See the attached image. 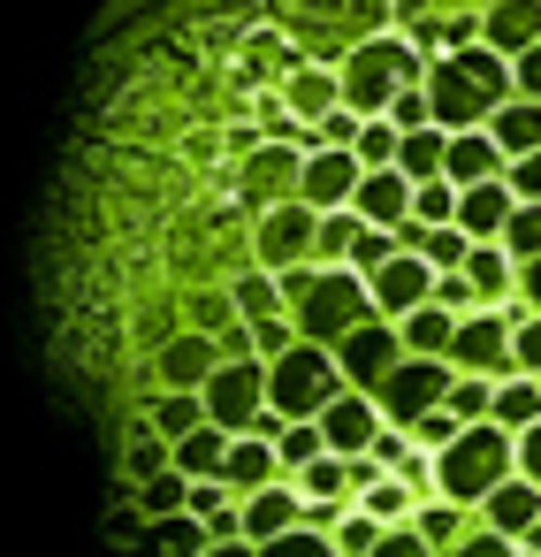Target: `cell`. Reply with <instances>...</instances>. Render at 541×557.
Wrapping results in <instances>:
<instances>
[{
	"mask_svg": "<svg viewBox=\"0 0 541 557\" xmlns=\"http://www.w3.org/2000/svg\"><path fill=\"white\" fill-rule=\"evenodd\" d=\"M503 184H511L518 199H533V207H541V153H526V161H511V169H503Z\"/></svg>",
	"mask_w": 541,
	"mask_h": 557,
	"instance_id": "52",
	"label": "cell"
},
{
	"mask_svg": "<svg viewBox=\"0 0 541 557\" xmlns=\"http://www.w3.org/2000/svg\"><path fill=\"white\" fill-rule=\"evenodd\" d=\"M518 290H526V306L541 313V260H526V268H518Z\"/></svg>",
	"mask_w": 541,
	"mask_h": 557,
	"instance_id": "56",
	"label": "cell"
},
{
	"mask_svg": "<svg viewBox=\"0 0 541 557\" xmlns=\"http://www.w3.org/2000/svg\"><path fill=\"white\" fill-rule=\"evenodd\" d=\"M214 549V534H206V519H191V511H176V519H161L153 534H146V549L138 557H206Z\"/></svg>",
	"mask_w": 541,
	"mask_h": 557,
	"instance_id": "30",
	"label": "cell"
},
{
	"mask_svg": "<svg viewBox=\"0 0 541 557\" xmlns=\"http://www.w3.org/2000/svg\"><path fill=\"white\" fill-rule=\"evenodd\" d=\"M305 191V153L290 146V138H275V146H260V153H244V199L267 214V207H290Z\"/></svg>",
	"mask_w": 541,
	"mask_h": 557,
	"instance_id": "11",
	"label": "cell"
},
{
	"mask_svg": "<svg viewBox=\"0 0 541 557\" xmlns=\"http://www.w3.org/2000/svg\"><path fill=\"white\" fill-rule=\"evenodd\" d=\"M374 557H435V542H427L419 527H389V534L374 542Z\"/></svg>",
	"mask_w": 541,
	"mask_h": 557,
	"instance_id": "49",
	"label": "cell"
},
{
	"mask_svg": "<svg viewBox=\"0 0 541 557\" xmlns=\"http://www.w3.org/2000/svg\"><path fill=\"white\" fill-rule=\"evenodd\" d=\"M343 389H351V382H343V367H336L328 344H305V336H298L282 359H267V412H275V420H320Z\"/></svg>",
	"mask_w": 541,
	"mask_h": 557,
	"instance_id": "3",
	"label": "cell"
},
{
	"mask_svg": "<svg viewBox=\"0 0 541 557\" xmlns=\"http://www.w3.org/2000/svg\"><path fill=\"white\" fill-rule=\"evenodd\" d=\"M511 473H518V435L495 420H473L435 450V496H450V504H488Z\"/></svg>",
	"mask_w": 541,
	"mask_h": 557,
	"instance_id": "2",
	"label": "cell"
},
{
	"mask_svg": "<svg viewBox=\"0 0 541 557\" xmlns=\"http://www.w3.org/2000/svg\"><path fill=\"white\" fill-rule=\"evenodd\" d=\"M465 275H473V290H480V306H503V298H511V283H518V260H511L503 245H473V260H465Z\"/></svg>",
	"mask_w": 541,
	"mask_h": 557,
	"instance_id": "31",
	"label": "cell"
},
{
	"mask_svg": "<svg viewBox=\"0 0 541 557\" xmlns=\"http://www.w3.org/2000/svg\"><path fill=\"white\" fill-rule=\"evenodd\" d=\"M480 527H495V534H526V527H541V481H526V473H511L488 504H480Z\"/></svg>",
	"mask_w": 541,
	"mask_h": 557,
	"instance_id": "21",
	"label": "cell"
},
{
	"mask_svg": "<svg viewBox=\"0 0 541 557\" xmlns=\"http://www.w3.org/2000/svg\"><path fill=\"white\" fill-rule=\"evenodd\" d=\"M222 481H229L237 496H260V488H275V481H282V458H275V443H267V435H237V443H229V466H222Z\"/></svg>",
	"mask_w": 541,
	"mask_h": 557,
	"instance_id": "22",
	"label": "cell"
},
{
	"mask_svg": "<svg viewBox=\"0 0 541 557\" xmlns=\"http://www.w3.org/2000/svg\"><path fill=\"white\" fill-rule=\"evenodd\" d=\"M290 321H298V336H305V344H328V351H336L351 329H366V321H374V290H366V275H358V268H320V275H313V290L290 306Z\"/></svg>",
	"mask_w": 541,
	"mask_h": 557,
	"instance_id": "4",
	"label": "cell"
},
{
	"mask_svg": "<svg viewBox=\"0 0 541 557\" xmlns=\"http://www.w3.org/2000/svg\"><path fill=\"white\" fill-rule=\"evenodd\" d=\"M199 428H206V397H199V389H161L153 435H161V443H184V435H199Z\"/></svg>",
	"mask_w": 541,
	"mask_h": 557,
	"instance_id": "32",
	"label": "cell"
},
{
	"mask_svg": "<svg viewBox=\"0 0 541 557\" xmlns=\"http://www.w3.org/2000/svg\"><path fill=\"white\" fill-rule=\"evenodd\" d=\"M298 527H305V496L290 481L244 496V542H275V534H298Z\"/></svg>",
	"mask_w": 541,
	"mask_h": 557,
	"instance_id": "20",
	"label": "cell"
},
{
	"mask_svg": "<svg viewBox=\"0 0 541 557\" xmlns=\"http://www.w3.org/2000/svg\"><path fill=\"white\" fill-rule=\"evenodd\" d=\"M427 100H435V131H488V115L518 100V77L495 47H457L427 62Z\"/></svg>",
	"mask_w": 541,
	"mask_h": 557,
	"instance_id": "1",
	"label": "cell"
},
{
	"mask_svg": "<svg viewBox=\"0 0 541 557\" xmlns=\"http://www.w3.org/2000/svg\"><path fill=\"white\" fill-rule=\"evenodd\" d=\"M495 428H511V435H526L533 420H541V374H503L495 382V412H488Z\"/></svg>",
	"mask_w": 541,
	"mask_h": 557,
	"instance_id": "28",
	"label": "cell"
},
{
	"mask_svg": "<svg viewBox=\"0 0 541 557\" xmlns=\"http://www.w3.org/2000/svg\"><path fill=\"white\" fill-rule=\"evenodd\" d=\"M412 191H419V184H412L404 169H366L351 207H358L366 230H404V222H412Z\"/></svg>",
	"mask_w": 541,
	"mask_h": 557,
	"instance_id": "15",
	"label": "cell"
},
{
	"mask_svg": "<svg viewBox=\"0 0 541 557\" xmlns=\"http://www.w3.org/2000/svg\"><path fill=\"white\" fill-rule=\"evenodd\" d=\"M397 359H404V329H397V321H381V313L336 344V367H343V382H351V389H366V397H374V389L397 374Z\"/></svg>",
	"mask_w": 541,
	"mask_h": 557,
	"instance_id": "10",
	"label": "cell"
},
{
	"mask_svg": "<svg viewBox=\"0 0 541 557\" xmlns=\"http://www.w3.org/2000/svg\"><path fill=\"white\" fill-rule=\"evenodd\" d=\"M511 359H518V374H541V313H526V321H518Z\"/></svg>",
	"mask_w": 541,
	"mask_h": 557,
	"instance_id": "48",
	"label": "cell"
},
{
	"mask_svg": "<svg viewBox=\"0 0 541 557\" xmlns=\"http://www.w3.org/2000/svg\"><path fill=\"white\" fill-rule=\"evenodd\" d=\"M381 428H389V420H381V405H374L366 389H343V397L320 412V435H328L336 458H366V450L381 443Z\"/></svg>",
	"mask_w": 541,
	"mask_h": 557,
	"instance_id": "14",
	"label": "cell"
},
{
	"mask_svg": "<svg viewBox=\"0 0 541 557\" xmlns=\"http://www.w3.org/2000/svg\"><path fill=\"white\" fill-rule=\"evenodd\" d=\"M381 534H389V527H381L374 511H343V519H336V549H343V557H374Z\"/></svg>",
	"mask_w": 541,
	"mask_h": 557,
	"instance_id": "43",
	"label": "cell"
},
{
	"mask_svg": "<svg viewBox=\"0 0 541 557\" xmlns=\"http://www.w3.org/2000/svg\"><path fill=\"white\" fill-rule=\"evenodd\" d=\"M366 290H374V313H381V321H404V313L435 306V268H427L419 252H397L389 268L366 275Z\"/></svg>",
	"mask_w": 541,
	"mask_h": 557,
	"instance_id": "12",
	"label": "cell"
},
{
	"mask_svg": "<svg viewBox=\"0 0 541 557\" xmlns=\"http://www.w3.org/2000/svg\"><path fill=\"white\" fill-rule=\"evenodd\" d=\"M518 473H526V481H541V420L518 435Z\"/></svg>",
	"mask_w": 541,
	"mask_h": 557,
	"instance_id": "55",
	"label": "cell"
},
{
	"mask_svg": "<svg viewBox=\"0 0 541 557\" xmlns=\"http://www.w3.org/2000/svg\"><path fill=\"white\" fill-rule=\"evenodd\" d=\"M412 527H419V534L435 542V557H442V549H457V542L473 534V527H465V504H450V496H435V504H427V511H419Z\"/></svg>",
	"mask_w": 541,
	"mask_h": 557,
	"instance_id": "38",
	"label": "cell"
},
{
	"mask_svg": "<svg viewBox=\"0 0 541 557\" xmlns=\"http://www.w3.org/2000/svg\"><path fill=\"white\" fill-rule=\"evenodd\" d=\"M450 382H457V367H450V359H419V351H404V359H397V374L374 389V405H381V420H389V428H419L427 412H442V405H450Z\"/></svg>",
	"mask_w": 541,
	"mask_h": 557,
	"instance_id": "6",
	"label": "cell"
},
{
	"mask_svg": "<svg viewBox=\"0 0 541 557\" xmlns=\"http://www.w3.org/2000/svg\"><path fill=\"white\" fill-rule=\"evenodd\" d=\"M457 321H465V313H450V306H419V313H404L397 329H404V351H419V359H450Z\"/></svg>",
	"mask_w": 541,
	"mask_h": 557,
	"instance_id": "24",
	"label": "cell"
},
{
	"mask_svg": "<svg viewBox=\"0 0 541 557\" xmlns=\"http://www.w3.org/2000/svg\"><path fill=\"white\" fill-rule=\"evenodd\" d=\"M176 466V443H130V473L138 481H153V473H168Z\"/></svg>",
	"mask_w": 541,
	"mask_h": 557,
	"instance_id": "51",
	"label": "cell"
},
{
	"mask_svg": "<svg viewBox=\"0 0 541 557\" xmlns=\"http://www.w3.org/2000/svg\"><path fill=\"white\" fill-rule=\"evenodd\" d=\"M495 245H503L518 268H526V260H541V207H533V199H518V214L503 222V237H495Z\"/></svg>",
	"mask_w": 541,
	"mask_h": 557,
	"instance_id": "41",
	"label": "cell"
},
{
	"mask_svg": "<svg viewBox=\"0 0 541 557\" xmlns=\"http://www.w3.org/2000/svg\"><path fill=\"white\" fill-rule=\"evenodd\" d=\"M275 458H282V473H305L313 458H328V435H320V420H275Z\"/></svg>",
	"mask_w": 541,
	"mask_h": 557,
	"instance_id": "33",
	"label": "cell"
},
{
	"mask_svg": "<svg viewBox=\"0 0 541 557\" xmlns=\"http://www.w3.org/2000/svg\"><path fill=\"white\" fill-rule=\"evenodd\" d=\"M358 123H366V115L336 108V115H328V123H313V131H320V146H358Z\"/></svg>",
	"mask_w": 541,
	"mask_h": 557,
	"instance_id": "53",
	"label": "cell"
},
{
	"mask_svg": "<svg viewBox=\"0 0 541 557\" xmlns=\"http://www.w3.org/2000/svg\"><path fill=\"white\" fill-rule=\"evenodd\" d=\"M206 557H260V542H244V534H237V542H214Z\"/></svg>",
	"mask_w": 541,
	"mask_h": 557,
	"instance_id": "57",
	"label": "cell"
},
{
	"mask_svg": "<svg viewBox=\"0 0 541 557\" xmlns=\"http://www.w3.org/2000/svg\"><path fill=\"white\" fill-rule=\"evenodd\" d=\"M260 557H343V549H336V534H313V527H298V534H275V542H260Z\"/></svg>",
	"mask_w": 541,
	"mask_h": 557,
	"instance_id": "44",
	"label": "cell"
},
{
	"mask_svg": "<svg viewBox=\"0 0 541 557\" xmlns=\"http://www.w3.org/2000/svg\"><path fill=\"white\" fill-rule=\"evenodd\" d=\"M229 443H237V435L206 420L199 435H184V443H176V473H191V481H222V466H229Z\"/></svg>",
	"mask_w": 541,
	"mask_h": 557,
	"instance_id": "27",
	"label": "cell"
},
{
	"mask_svg": "<svg viewBox=\"0 0 541 557\" xmlns=\"http://www.w3.org/2000/svg\"><path fill=\"white\" fill-rule=\"evenodd\" d=\"M229 298H237V313H244L252 329L290 321V290H282V275H267V268H260V275H237V290H229Z\"/></svg>",
	"mask_w": 541,
	"mask_h": 557,
	"instance_id": "26",
	"label": "cell"
},
{
	"mask_svg": "<svg viewBox=\"0 0 541 557\" xmlns=\"http://www.w3.org/2000/svg\"><path fill=\"white\" fill-rule=\"evenodd\" d=\"M511 214H518V191H511L503 176H495V184H465V191H457V230H465L473 245H495Z\"/></svg>",
	"mask_w": 541,
	"mask_h": 557,
	"instance_id": "16",
	"label": "cell"
},
{
	"mask_svg": "<svg viewBox=\"0 0 541 557\" xmlns=\"http://www.w3.org/2000/svg\"><path fill=\"white\" fill-rule=\"evenodd\" d=\"M488 138H495L511 161L541 153V100H503V108L488 115Z\"/></svg>",
	"mask_w": 541,
	"mask_h": 557,
	"instance_id": "23",
	"label": "cell"
},
{
	"mask_svg": "<svg viewBox=\"0 0 541 557\" xmlns=\"http://www.w3.org/2000/svg\"><path fill=\"white\" fill-rule=\"evenodd\" d=\"M313 237H320V214H313L305 199H290V207H267V214H260L252 252H260V268H267V275H290V268H305V260H313Z\"/></svg>",
	"mask_w": 541,
	"mask_h": 557,
	"instance_id": "9",
	"label": "cell"
},
{
	"mask_svg": "<svg viewBox=\"0 0 541 557\" xmlns=\"http://www.w3.org/2000/svg\"><path fill=\"white\" fill-rule=\"evenodd\" d=\"M298 488H305L313 504H351V458H336V450L313 458V466L298 473Z\"/></svg>",
	"mask_w": 541,
	"mask_h": 557,
	"instance_id": "36",
	"label": "cell"
},
{
	"mask_svg": "<svg viewBox=\"0 0 541 557\" xmlns=\"http://www.w3.org/2000/svg\"><path fill=\"white\" fill-rule=\"evenodd\" d=\"M358 237H366L358 207H336V214H320V237H313V268H351Z\"/></svg>",
	"mask_w": 541,
	"mask_h": 557,
	"instance_id": "29",
	"label": "cell"
},
{
	"mask_svg": "<svg viewBox=\"0 0 541 557\" xmlns=\"http://www.w3.org/2000/svg\"><path fill=\"white\" fill-rule=\"evenodd\" d=\"M480 47H495L503 62L541 47V0H495V9L480 16Z\"/></svg>",
	"mask_w": 541,
	"mask_h": 557,
	"instance_id": "18",
	"label": "cell"
},
{
	"mask_svg": "<svg viewBox=\"0 0 541 557\" xmlns=\"http://www.w3.org/2000/svg\"><path fill=\"white\" fill-rule=\"evenodd\" d=\"M511 336H518V313H503V306H480V313H465L457 321V344H450V367L457 374H518V359H511Z\"/></svg>",
	"mask_w": 541,
	"mask_h": 557,
	"instance_id": "8",
	"label": "cell"
},
{
	"mask_svg": "<svg viewBox=\"0 0 541 557\" xmlns=\"http://www.w3.org/2000/svg\"><path fill=\"white\" fill-rule=\"evenodd\" d=\"M442 557H518V542L511 534H495V527H473L457 549H442Z\"/></svg>",
	"mask_w": 541,
	"mask_h": 557,
	"instance_id": "47",
	"label": "cell"
},
{
	"mask_svg": "<svg viewBox=\"0 0 541 557\" xmlns=\"http://www.w3.org/2000/svg\"><path fill=\"white\" fill-rule=\"evenodd\" d=\"M336 77H343V108H351V115H389V100H397L404 85H427V62H419L404 39H366Z\"/></svg>",
	"mask_w": 541,
	"mask_h": 557,
	"instance_id": "5",
	"label": "cell"
},
{
	"mask_svg": "<svg viewBox=\"0 0 541 557\" xmlns=\"http://www.w3.org/2000/svg\"><path fill=\"white\" fill-rule=\"evenodd\" d=\"M389 123H397V131H435V100H427V85H404V92L389 100Z\"/></svg>",
	"mask_w": 541,
	"mask_h": 557,
	"instance_id": "45",
	"label": "cell"
},
{
	"mask_svg": "<svg viewBox=\"0 0 541 557\" xmlns=\"http://www.w3.org/2000/svg\"><path fill=\"white\" fill-rule=\"evenodd\" d=\"M412 504H419V481H404V473H381V481L358 496V511H374L381 527H412Z\"/></svg>",
	"mask_w": 541,
	"mask_h": 557,
	"instance_id": "35",
	"label": "cell"
},
{
	"mask_svg": "<svg viewBox=\"0 0 541 557\" xmlns=\"http://www.w3.org/2000/svg\"><path fill=\"white\" fill-rule=\"evenodd\" d=\"M457 428H465V420H457V412H450V405H442V412H427V420H419V428H412V443H419V450H442V443H450V435H457Z\"/></svg>",
	"mask_w": 541,
	"mask_h": 557,
	"instance_id": "50",
	"label": "cell"
},
{
	"mask_svg": "<svg viewBox=\"0 0 541 557\" xmlns=\"http://www.w3.org/2000/svg\"><path fill=\"white\" fill-rule=\"evenodd\" d=\"M419 260L435 268V275H450V268H465L473 260V237L450 222V230H419Z\"/></svg>",
	"mask_w": 541,
	"mask_h": 557,
	"instance_id": "40",
	"label": "cell"
},
{
	"mask_svg": "<svg viewBox=\"0 0 541 557\" xmlns=\"http://www.w3.org/2000/svg\"><path fill=\"white\" fill-rule=\"evenodd\" d=\"M511 169V153L488 138V131H450V161H442V176L465 191V184H495Z\"/></svg>",
	"mask_w": 541,
	"mask_h": 557,
	"instance_id": "19",
	"label": "cell"
},
{
	"mask_svg": "<svg viewBox=\"0 0 541 557\" xmlns=\"http://www.w3.org/2000/svg\"><path fill=\"white\" fill-rule=\"evenodd\" d=\"M214 367H222V351H214V336H206V329H191V336L161 344V359H153L161 389H206V382H214Z\"/></svg>",
	"mask_w": 541,
	"mask_h": 557,
	"instance_id": "17",
	"label": "cell"
},
{
	"mask_svg": "<svg viewBox=\"0 0 541 557\" xmlns=\"http://www.w3.org/2000/svg\"><path fill=\"white\" fill-rule=\"evenodd\" d=\"M199 397H206V420H214V428L252 435V428L267 420V359H222Z\"/></svg>",
	"mask_w": 541,
	"mask_h": 557,
	"instance_id": "7",
	"label": "cell"
},
{
	"mask_svg": "<svg viewBox=\"0 0 541 557\" xmlns=\"http://www.w3.org/2000/svg\"><path fill=\"white\" fill-rule=\"evenodd\" d=\"M358 176H366V169H358L351 146H320V153H305V191H298V199H305L313 214H336V207L358 199Z\"/></svg>",
	"mask_w": 541,
	"mask_h": 557,
	"instance_id": "13",
	"label": "cell"
},
{
	"mask_svg": "<svg viewBox=\"0 0 541 557\" xmlns=\"http://www.w3.org/2000/svg\"><path fill=\"white\" fill-rule=\"evenodd\" d=\"M518 549H526V557H541V527H526V534H518Z\"/></svg>",
	"mask_w": 541,
	"mask_h": 557,
	"instance_id": "58",
	"label": "cell"
},
{
	"mask_svg": "<svg viewBox=\"0 0 541 557\" xmlns=\"http://www.w3.org/2000/svg\"><path fill=\"white\" fill-rule=\"evenodd\" d=\"M336 108H343V77H328V70H298V77H290V115H298L305 131L328 123Z\"/></svg>",
	"mask_w": 541,
	"mask_h": 557,
	"instance_id": "25",
	"label": "cell"
},
{
	"mask_svg": "<svg viewBox=\"0 0 541 557\" xmlns=\"http://www.w3.org/2000/svg\"><path fill=\"white\" fill-rule=\"evenodd\" d=\"M435 306H450V313H480V290H473V275H465V268L435 275Z\"/></svg>",
	"mask_w": 541,
	"mask_h": 557,
	"instance_id": "46",
	"label": "cell"
},
{
	"mask_svg": "<svg viewBox=\"0 0 541 557\" xmlns=\"http://www.w3.org/2000/svg\"><path fill=\"white\" fill-rule=\"evenodd\" d=\"M397 146H404V131H397L389 115H366L351 153H358V169H397Z\"/></svg>",
	"mask_w": 541,
	"mask_h": 557,
	"instance_id": "37",
	"label": "cell"
},
{
	"mask_svg": "<svg viewBox=\"0 0 541 557\" xmlns=\"http://www.w3.org/2000/svg\"><path fill=\"white\" fill-rule=\"evenodd\" d=\"M412 222H419V230H450V222H457V184H450V176L419 184V191H412Z\"/></svg>",
	"mask_w": 541,
	"mask_h": 557,
	"instance_id": "39",
	"label": "cell"
},
{
	"mask_svg": "<svg viewBox=\"0 0 541 557\" xmlns=\"http://www.w3.org/2000/svg\"><path fill=\"white\" fill-rule=\"evenodd\" d=\"M511 77H518V100H541V47H526L511 62Z\"/></svg>",
	"mask_w": 541,
	"mask_h": 557,
	"instance_id": "54",
	"label": "cell"
},
{
	"mask_svg": "<svg viewBox=\"0 0 541 557\" xmlns=\"http://www.w3.org/2000/svg\"><path fill=\"white\" fill-rule=\"evenodd\" d=\"M450 412H457L465 428L488 420V412H495V374H457V382H450Z\"/></svg>",
	"mask_w": 541,
	"mask_h": 557,
	"instance_id": "42",
	"label": "cell"
},
{
	"mask_svg": "<svg viewBox=\"0 0 541 557\" xmlns=\"http://www.w3.org/2000/svg\"><path fill=\"white\" fill-rule=\"evenodd\" d=\"M442 161H450V131H404L397 169H404L412 184H435V176H442Z\"/></svg>",
	"mask_w": 541,
	"mask_h": 557,
	"instance_id": "34",
	"label": "cell"
}]
</instances>
